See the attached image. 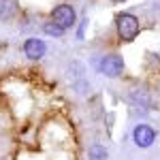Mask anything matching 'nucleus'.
I'll return each mask as SVG.
<instances>
[{
  "label": "nucleus",
  "instance_id": "0eeeda50",
  "mask_svg": "<svg viewBox=\"0 0 160 160\" xmlns=\"http://www.w3.org/2000/svg\"><path fill=\"white\" fill-rule=\"evenodd\" d=\"M19 13V0H0V22H11Z\"/></svg>",
  "mask_w": 160,
  "mask_h": 160
},
{
  "label": "nucleus",
  "instance_id": "423d86ee",
  "mask_svg": "<svg viewBox=\"0 0 160 160\" xmlns=\"http://www.w3.org/2000/svg\"><path fill=\"white\" fill-rule=\"evenodd\" d=\"M130 102L137 105L139 109H154L156 107V102L152 100V94L148 90H143V88H135L130 92Z\"/></svg>",
  "mask_w": 160,
  "mask_h": 160
},
{
  "label": "nucleus",
  "instance_id": "9d476101",
  "mask_svg": "<svg viewBox=\"0 0 160 160\" xmlns=\"http://www.w3.org/2000/svg\"><path fill=\"white\" fill-rule=\"evenodd\" d=\"M115 2H120V0H115Z\"/></svg>",
  "mask_w": 160,
  "mask_h": 160
},
{
  "label": "nucleus",
  "instance_id": "1a4fd4ad",
  "mask_svg": "<svg viewBox=\"0 0 160 160\" xmlns=\"http://www.w3.org/2000/svg\"><path fill=\"white\" fill-rule=\"evenodd\" d=\"M88 158L90 160H107L109 154H107V149L102 148V145H92V148L88 149Z\"/></svg>",
  "mask_w": 160,
  "mask_h": 160
},
{
  "label": "nucleus",
  "instance_id": "7ed1b4c3",
  "mask_svg": "<svg viewBox=\"0 0 160 160\" xmlns=\"http://www.w3.org/2000/svg\"><path fill=\"white\" fill-rule=\"evenodd\" d=\"M156 130L149 126V124H137L132 128V143L141 149H148L156 143Z\"/></svg>",
  "mask_w": 160,
  "mask_h": 160
},
{
  "label": "nucleus",
  "instance_id": "39448f33",
  "mask_svg": "<svg viewBox=\"0 0 160 160\" xmlns=\"http://www.w3.org/2000/svg\"><path fill=\"white\" fill-rule=\"evenodd\" d=\"M45 53H47V45H45L43 38L32 37V38H28V41L24 43V56L28 58V60L37 62V60H41Z\"/></svg>",
  "mask_w": 160,
  "mask_h": 160
},
{
  "label": "nucleus",
  "instance_id": "20e7f679",
  "mask_svg": "<svg viewBox=\"0 0 160 160\" xmlns=\"http://www.w3.org/2000/svg\"><path fill=\"white\" fill-rule=\"evenodd\" d=\"M98 71L107 77H120L124 73V58L120 53H107L100 58Z\"/></svg>",
  "mask_w": 160,
  "mask_h": 160
},
{
  "label": "nucleus",
  "instance_id": "6e6552de",
  "mask_svg": "<svg viewBox=\"0 0 160 160\" xmlns=\"http://www.w3.org/2000/svg\"><path fill=\"white\" fill-rule=\"evenodd\" d=\"M43 32H45V34H49V37L60 38L62 34H64V28H62V26H58L53 19H49V22H45V24H43Z\"/></svg>",
  "mask_w": 160,
  "mask_h": 160
},
{
  "label": "nucleus",
  "instance_id": "f03ea898",
  "mask_svg": "<svg viewBox=\"0 0 160 160\" xmlns=\"http://www.w3.org/2000/svg\"><path fill=\"white\" fill-rule=\"evenodd\" d=\"M51 19H53L58 26H62L64 30L73 28V26L77 24V13H75V7H73V4H66V2L56 4V7H53V11H51Z\"/></svg>",
  "mask_w": 160,
  "mask_h": 160
},
{
  "label": "nucleus",
  "instance_id": "f257e3e1",
  "mask_svg": "<svg viewBox=\"0 0 160 160\" xmlns=\"http://www.w3.org/2000/svg\"><path fill=\"white\" fill-rule=\"evenodd\" d=\"M115 30H118V37L122 38L124 43L135 41L137 34H139V30H141L137 15H132V13H120V15L115 17Z\"/></svg>",
  "mask_w": 160,
  "mask_h": 160
}]
</instances>
